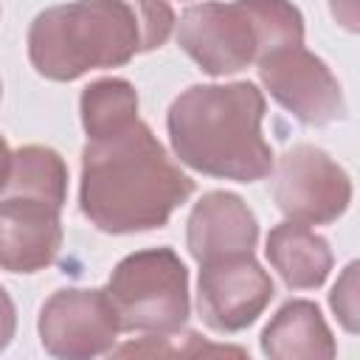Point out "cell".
I'll return each instance as SVG.
<instances>
[{
	"label": "cell",
	"mask_w": 360,
	"mask_h": 360,
	"mask_svg": "<svg viewBox=\"0 0 360 360\" xmlns=\"http://www.w3.org/2000/svg\"><path fill=\"white\" fill-rule=\"evenodd\" d=\"M194 194L155 132L135 118L121 132L82 149V214L104 233L155 231Z\"/></svg>",
	"instance_id": "obj_1"
},
{
	"label": "cell",
	"mask_w": 360,
	"mask_h": 360,
	"mask_svg": "<svg viewBox=\"0 0 360 360\" xmlns=\"http://www.w3.org/2000/svg\"><path fill=\"white\" fill-rule=\"evenodd\" d=\"M174 25L166 0H73L39 11L28 28V59L51 82L121 68L160 48Z\"/></svg>",
	"instance_id": "obj_2"
},
{
	"label": "cell",
	"mask_w": 360,
	"mask_h": 360,
	"mask_svg": "<svg viewBox=\"0 0 360 360\" xmlns=\"http://www.w3.org/2000/svg\"><path fill=\"white\" fill-rule=\"evenodd\" d=\"M264 96L250 82L194 84L166 115L174 155L188 169L236 183H256L273 172V149L262 135Z\"/></svg>",
	"instance_id": "obj_3"
},
{
	"label": "cell",
	"mask_w": 360,
	"mask_h": 360,
	"mask_svg": "<svg viewBox=\"0 0 360 360\" xmlns=\"http://www.w3.org/2000/svg\"><path fill=\"white\" fill-rule=\"evenodd\" d=\"M177 45L208 76H225L273 51L304 45V17L290 0L197 3L180 14Z\"/></svg>",
	"instance_id": "obj_4"
},
{
	"label": "cell",
	"mask_w": 360,
	"mask_h": 360,
	"mask_svg": "<svg viewBox=\"0 0 360 360\" xmlns=\"http://www.w3.org/2000/svg\"><path fill=\"white\" fill-rule=\"evenodd\" d=\"M104 292L121 332L172 335L191 315L188 270L172 248H146L124 256Z\"/></svg>",
	"instance_id": "obj_5"
},
{
	"label": "cell",
	"mask_w": 360,
	"mask_h": 360,
	"mask_svg": "<svg viewBox=\"0 0 360 360\" xmlns=\"http://www.w3.org/2000/svg\"><path fill=\"white\" fill-rule=\"evenodd\" d=\"M273 200L290 222L332 225L352 202V180L321 146L295 143L273 163Z\"/></svg>",
	"instance_id": "obj_6"
},
{
	"label": "cell",
	"mask_w": 360,
	"mask_h": 360,
	"mask_svg": "<svg viewBox=\"0 0 360 360\" xmlns=\"http://www.w3.org/2000/svg\"><path fill=\"white\" fill-rule=\"evenodd\" d=\"M256 65L264 90L304 127H326L346 118L340 82L329 65L304 45L273 51Z\"/></svg>",
	"instance_id": "obj_7"
},
{
	"label": "cell",
	"mask_w": 360,
	"mask_h": 360,
	"mask_svg": "<svg viewBox=\"0 0 360 360\" xmlns=\"http://www.w3.org/2000/svg\"><path fill=\"white\" fill-rule=\"evenodd\" d=\"M118 321L104 290L65 287L39 309L42 349L62 360H87L115 349Z\"/></svg>",
	"instance_id": "obj_8"
},
{
	"label": "cell",
	"mask_w": 360,
	"mask_h": 360,
	"mask_svg": "<svg viewBox=\"0 0 360 360\" xmlns=\"http://www.w3.org/2000/svg\"><path fill=\"white\" fill-rule=\"evenodd\" d=\"M273 278L253 253L200 262L197 309L214 332L248 329L273 301Z\"/></svg>",
	"instance_id": "obj_9"
},
{
	"label": "cell",
	"mask_w": 360,
	"mask_h": 360,
	"mask_svg": "<svg viewBox=\"0 0 360 360\" xmlns=\"http://www.w3.org/2000/svg\"><path fill=\"white\" fill-rule=\"evenodd\" d=\"M59 205L6 194L0 200V267L11 273H37L53 264L62 248Z\"/></svg>",
	"instance_id": "obj_10"
},
{
	"label": "cell",
	"mask_w": 360,
	"mask_h": 360,
	"mask_svg": "<svg viewBox=\"0 0 360 360\" xmlns=\"http://www.w3.org/2000/svg\"><path fill=\"white\" fill-rule=\"evenodd\" d=\"M256 242H259L256 214L233 191H208L188 214L186 245L197 262L253 253Z\"/></svg>",
	"instance_id": "obj_11"
},
{
	"label": "cell",
	"mask_w": 360,
	"mask_h": 360,
	"mask_svg": "<svg viewBox=\"0 0 360 360\" xmlns=\"http://www.w3.org/2000/svg\"><path fill=\"white\" fill-rule=\"evenodd\" d=\"M262 352L273 360L335 357V338L315 301H287L262 332Z\"/></svg>",
	"instance_id": "obj_12"
},
{
	"label": "cell",
	"mask_w": 360,
	"mask_h": 360,
	"mask_svg": "<svg viewBox=\"0 0 360 360\" xmlns=\"http://www.w3.org/2000/svg\"><path fill=\"white\" fill-rule=\"evenodd\" d=\"M273 270L290 290H315L332 270L329 242L301 222H281L267 233L264 248Z\"/></svg>",
	"instance_id": "obj_13"
},
{
	"label": "cell",
	"mask_w": 360,
	"mask_h": 360,
	"mask_svg": "<svg viewBox=\"0 0 360 360\" xmlns=\"http://www.w3.org/2000/svg\"><path fill=\"white\" fill-rule=\"evenodd\" d=\"M3 194L39 197L62 208L68 200V166L62 155L37 143L11 152V169Z\"/></svg>",
	"instance_id": "obj_14"
},
{
	"label": "cell",
	"mask_w": 360,
	"mask_h": 360,
	"mask_svg": "<svg viewBox=\"0 0 360 360\" xmlns=\"http://www.w3.org/2000/svg\"><path fill=\"white\" fill-rule=\"evenodd\" d=\"M82 127L87 141H101L138 118V93L127 79H98L82 90Z\"/></svg>",
	"instance_id": "obj_15"
},
{
	"label": "cell",
	"mask_w": 360,
	"mask_h": 360,
	"mask_svg": "<svg viewBox=\"0 0 360 360\" xmlns=\"http://www.w3.org/2000/svg\"><path fill=\"white\" fill-rule=\"evenodd\" d=\"M115 354H205V352H231V354H242V349H228V346H208L197 332H186V335H149L141 343H127L121 349H112Z\"/></svg>",
	"instance_id": "obj_16"
},
{
	"label": "cell",
	"mask_w": 360,
	"mask_h": 360,
	"mask_svg": "<svg viewBox=\"0 0 360 360\" xmlns=\"http://www.w3.org/2000/svg\"><path fill=\"white\" fill-rule=\"evenodd\" d=\"M329 304L346 332H357V262H352L329 292Z\"/></svg>",
	"instance_id": "obj_17"
},
{
	"label": "cell",
	"mask_w": 360,
	"mask_h": 360,
	"mask_svg": "<svg viewBox=\"0 0 360 360\" xmlns=\"http://www.w3.org/2000/svg\"><path fill=\"white\" fill-rule=\"evenodd\" d=\"M14 332H17V309H14L11 295L0 287V352L11 343Z\"/></svg>",
	"instance_id": "obj_18"
},
{
	"label": "cell",
	"mask_w": 360,
	"mask_h": 360,
	"mask_svg": "<svg viewBox=\"0 0 360 360\" xmlns=\"http://www.w3.org/2000/svg\"><path fill=\"white\" fill-rule=\"evenodd\" d=\"M335 20L346 31H357V0H329Z\"/></svg>",
	"instance_id": "obj_19"
},
{
	"label": "cell",
	"mask_w": 360,
	"mask_h": 360,
	"mask_svg": "<svg viewBox=\"0 0 360 360\" xmlns=\"http://www.w3.org/2000/svg\"><path fill=\"white\" fill-rule=\"evenodd\" d=\"M8 169H11V149H8L6 138L0 135V194H3V188L8 183Z\"/></svg>",
	"instance_id": "obj_20"
},
{
	"label": "cell",
	"mask_w": 360,
	"mask_h": 360,
	"mask_svg": "<svg viewBox=\"0 0 360 360\" xmlns=\"http://www.w3.org/2000/svg\"><path fill=\"white\" fill-rule=\"evenodd\" d=\"M0 96H3V84H0Z\"/></svg>",
	"instance_id": "obj_21"
}]
</instances>
